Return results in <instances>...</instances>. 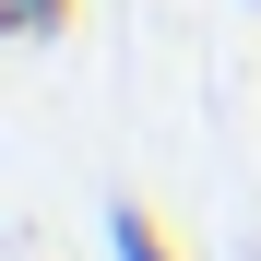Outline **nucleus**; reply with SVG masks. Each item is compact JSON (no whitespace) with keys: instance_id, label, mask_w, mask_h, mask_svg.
<instances>
[{"instance_id":"nucleus-1","label":"nucleus","mask_w":261,"mask_h":261,"mask_svg":"<svg viewBox=\"0 0 261 261\" xmlns=\"http://www.w3.org/2000/svg\"><path fill=\"white\" fill-rule=\"evenodd\" d=\"M107 249H119V261H178V249H166V226H154V214L130 202V190L107 202Z\"/></svg>"},{"instance_id":"nucleus-2","label":"nucleus","mask_w":261,"mask_h":261,"mask_svg":"<svg viewBox=\"0 0 261 261\" xmlns=\"http://www.w3.org/2000/svg\"><path fill=\"white\" fill-rule=\"evenodd\" d=\"M0 24H12L24 48H36V36H60V24H71V0H12V12H0Z\"/></svg>"}]
</instances>
